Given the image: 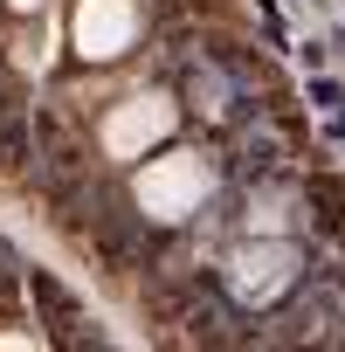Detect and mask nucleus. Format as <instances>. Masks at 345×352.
Segmentation results:
<instances>
[{
    "instance_id": "f03ea898",
    "label": "nucleus",
    "mask_w": 345,
    "mask_h": 352,
    "mask_svg": "<svg viewBox=\"0 0 345 352\" xmlns=\"http://www.w3.org/2000/svg\"><path fill=\"white\" fill-rule=\"evenodd\" d=\"M201 290H208L201 276H159V283L145 290V311H152L159 324H180V318L194 311V297H201Z\"/></svg>"
},
{
    "instance_id": "f257e3e1",
    "label": "nucleus",
    "mask_w": 345,
    "mask_h": 352,
    "mask_svg": "<svg viewBox=\"0 0 345 352\" xmlns=\"http://www.w3.org/2000/svg\"><path fill=\"white\" fill-rule=\"evenodd\" d=\"M90 249L104 256L111 276H131V270L145 263V228H138L131 214H97V221H90Z\"/></svg>"
},
{
    "instance_id": "20e7f679",
    "label": "nucleus",
    "mask_w": 345,
    "mask_h": 352,
    "mask_svg": "<svg viewBox=\"0 0 345 352\" xmlns=\"http://www.w3.org/2000/svg\"><path fill=\"white\" fill-rule=\"evenodd\" d=\"M28 290H35V304H42L49 331H56V338L69 345V324H76V297H69V290H63V283H56L49 270H35V276H28Z\"/></svg>"
},
{
    "instance_id": "7ed1b4c3",
    "label": "nucleus",
    "mask_w": 345,
    "mask_h": 352,
    "mask_svg": "<svg viewBox=\"0 0 345 352\" xmlns=\"http://www.w3.org/2000/svg\"><path fill=\"white\" fill-rule=\"evenodd\" d=\"M28 159H35V118L14 97H0V166H28Z\"/></svg>"
},
{
    "instance_id": "39448f33",
    "label": "nucleus",
    "mask_w": 345,
    "mask_h": 352,
    "mask_svg": "<svg viewBox=\"0 0 345 352\" xmlns=\"http://www.w3.org/2000/svg\"><path fill=\"white\" fill-rule=\"evenodd\" d=\"M304 194H311V208H318V221H324V228H345V180L318 173V180H311Z\"/></svg>"
}]
</instances>
